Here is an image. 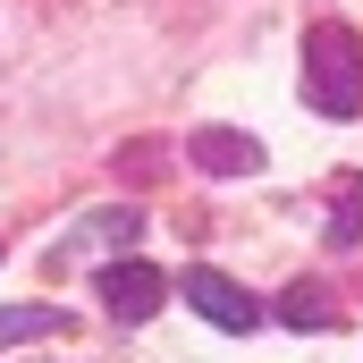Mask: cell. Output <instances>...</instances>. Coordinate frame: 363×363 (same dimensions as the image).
<instances>
[{"instance_id":"cell-1","label":"cell","mask_w":363,"mask_h":363,"mask_svg":"<svg viewBox=\"0 0 363 363\" xmlns=\"http://www.w3.org/2000/svg\"><path fill=\"white\" fill-rule=\"evenodd\" d=\"M304 101L321 118H355L363 110V34L355 26H313L304 34Z\"/></svg>"},{"instance_id":"cell-2","label":"cell","mask_w":363,"mask_h":363,"mask_svg":"<svg viewBox=\"0 0 363 363\" xmlns=\"http://www.w3.org/2000/svg\"><path fill=\"white\" fill-rule=\"evenodd\" d=\"M178 296L203 313V321H211V330H228V338L262 330V296H254V287H237V279H220V271H186Z\"/></svg>"},{"instance_id":"cell-3","label":"cell","mask_w":363,"mask_h":363,"mask_svg":"<svg viewBox=\"0 0 363 363\" xmlns=\"http://www.w3.org/2000/svg\"><path fill=\"white\" fill-rule=\"evenodd\" d=\"M101 304H110L118 321H152V313L169 304V271H152L144 254H118V262L101 271Z\"/></svg>"},{"instance_id":"cell-4","label":"cell","mask_w":363,"mask_h":363,"mask_svg":"<svg viewBox=\"0 0 363 363\" xmlns=\"http://www.w3.org/2000/svg\"><path fill=\"white\" fill-rule=\"evenodd\" d=\"M186 152H194V169H211V178H254V169H262V144H254L245 127H194Z\"/></svg>"},{"instance_id":"cell-5","label":"cell","mask_w":363,"mask_h":363,"mask_svg":"<svg viewBox=\"0 0 363 363\" xmlns=\"http://www.w3.org/2000/svg\"><path fill=\"white\" fill-rule=\"evenodd\" d=\"M127 237H144V211H93L85 228H68V245H60L51 262L68 271V262H85V254H101V245H127Z\"/></svg>"},{"instance_id":"cell-6","label":"cell","mask_w":363,"mask_h":363,"mask_svg":"<svg viewBox=\"0 0 363 363\" xmlns=\"http://www.w3.org/2000/svg\"><path fill=\"white\" fill-rule=\"evenodd\" d=\"M279 321H287V330H330V321H338V287H321V279H296V287L279 296Z\"/></svg>"},{"instance_id":"cell-7","label":"cell","mask_w":363,"mask_h":363,"mask_svg":"<svg viewBox=\"0 0 363 363\" xmlns=\"http://www.w3.org/2000/svg\"><path fill=\"white\" fill-rule=\"evenodd\" d=\"M77 321L60 313V304H0V347H17V338H68Z\"/></svg>"},{"instance_id":"cell-8","label":"cell","mask_w":363,"mask_h":363,"mask_svg":"<svg viewBox=\"0 0 363 363\" xmlns=\"http://www.w3.org/2000/svg\"><path fill=\"white\" fill-rule=\"evenodd\" d=\"M330 245H363V178H338V203H330Z\"/></svg>"}]
</instances>
